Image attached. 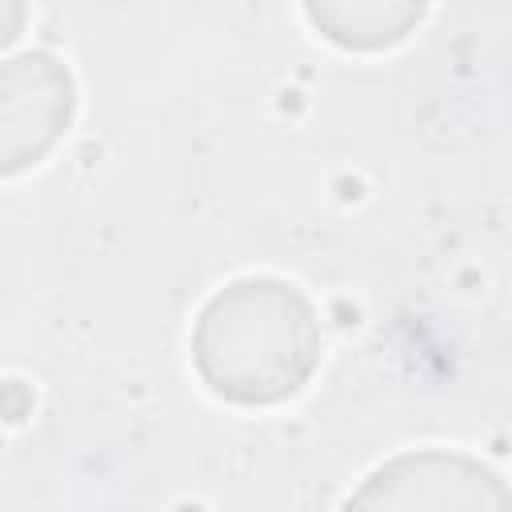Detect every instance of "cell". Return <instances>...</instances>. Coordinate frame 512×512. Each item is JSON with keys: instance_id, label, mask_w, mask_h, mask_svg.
Instances as JSON below:
<instances>
[{"instance_id": "1", "label": "cell", "mask_w": 512, "mask_h": 512, "mask_svg": "<svg viewBox=\"0 0 512 512\" xmlns=\"http://www.w3.org/2000/svg\"><path fill=\"white\" fill-rule=\"evenodd\" d=\"M192 360L216 396L232 404H276L316 372L320 324L292 284L248 276L204 304L192 332Z\"/></svg>"}, {"instance_id": "2", "label": "cell", "mask_w": 512, "mask_h": 512, "mask_svg": "<svg viewBox=\"0 0 512 512\" xmlns=\"http://www.w3.org/2000/svg\"><path fill=\"white\" fill-rule=\"evenodd\" d=\"M356 508H512V492L492 468L456 452L396 456L348 500Z\"/></svg>"}, {"instance_id": "3", "label": "cell", "mask_w": 512, "mask_h": 512, "mask_svg": "<svg viewBox=\"0 0 512 512\" xmlns=\"http://www.w3.org/2000/svg\"><path fill=\"white\" fill-rule=\"evenodd\" d=\"M308 20L344 48H384L404 40L428 0H304Z\"/></svg>"}]
</instances>
